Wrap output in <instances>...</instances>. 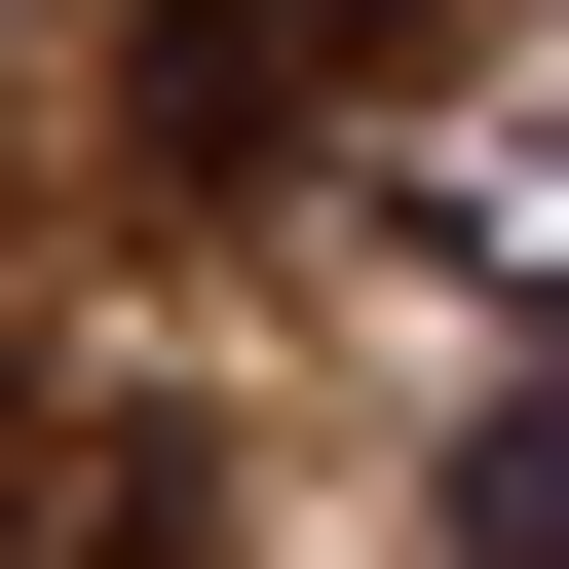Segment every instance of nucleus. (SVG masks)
<instances>
[{
	"instance_id": "2",
	"label": "nucleus",
	"mask_w": 569,
	"mask_h": 569,
	"mask_svg": "<svg viewBox=\"0 0 569 569\" xmlns=\"http://www.w3.org/2000/svg\"><path fill=\"white\" fill-rule=\"evenodd\" d=\"M456 569H569V380H493V418H456Z\"/></svg>"
},
{
	"instance_id": "1",
	"label": "nucleus",
	"mask_w": 569,
	"mask_h": 569,
	"mask_svg": "<svg viewBox=\"0 0 569 569\" xmlns=\"http://www.w3.org/2000/svg\"><path fill=\"white\" fill-rule=\"evenodd\" d=\"M380 77H418V0H152L114 39V190L152 228H266V190H342Z\"/></svg>"
}]
</instances>
